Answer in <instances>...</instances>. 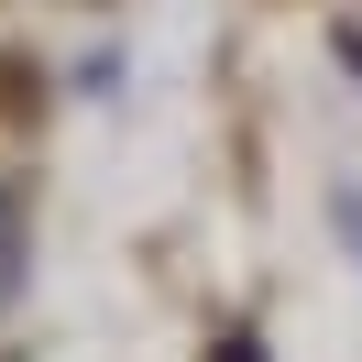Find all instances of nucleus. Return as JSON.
<instances>
[{"label":"nucleus","instance_id":"f257e3e1","mask_svg":"<svg viewBox=\"0 0 362 362\" xmlns=\"http://www.w3.org/2000/svg\"><path fill=\"white\" fill-rule=\"evenodd\" d=\"M23 264H33V242H23V198L0 187V308H11V286H23Z\"/></svg>","mask_w":362,"mask_h":362}]
</instances>
